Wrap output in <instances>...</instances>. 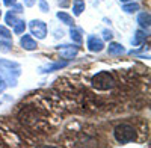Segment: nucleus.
<instances>
[{
  "instance_id": "1",
  "label": "nucleus",
  "mask_w": 151,
  "mask_h": 148,
  "mask_svg": "<svg viewBox=\"0 0 151 148\" xmlns=\"http://www.w3.org/2000/svg\"><path fill=\"white\" fill-rule=\"evenodd\" d=\"M21 74V68L18 62L0 59V77H2L8 86H17V77Z\"/></svg>"
},
{
  "instance_id": "2",
  "label": "nucleus",
  "mask_w": 151,
  "mask_h": 148,
  "mask_svg": "<svg viewBox=\"0 0 151 148\" xmlns=\"http://www.w3.org/2000/svg\"><path fill=\"white\" fill-rule=\"evenodd\" d=\"M113 136H115L118 144L125 145L129 142L136 141V130L130 124H119V126L115 127V130H113Z\"/></svg>"
},
{
  "instance_id": "3",
  "label": "nucleus",
  "mask_w": 151,
  "mask_h": 148,
  "mask_svg": "<svg viewBox=\"0 0 151 148\" xmlns=\"http://www.w3.org/2000/svg\"><path fill=\"white\" fill-rule=\"evenodd\" d=\"M91 83L98 91H107L115 86V79H113V76L109 71H100L92 77Z\"/></svg>"
},
{
  "instance_id": "4",
  "label": "nucleus",
  "mask_w": 151,
  "mask_h": 148,
  "mask_svg": "<svg viewBox=\"0 0 151 148\" xmlns=\"http://www.w3.org/2000/svg\"><path fill=\"white\" fill-rule=\"evenodd\" d=\"M29 27H30L32 35L35 36L36 40H44L47 36V26H45V23L41 21V20H32L30 24H29Z\"/></svg>"
},
{
  "instance_id": "5",
  "label": "nucleus",
  "mask_w": 151,
  "mask_h": 148,
  "mask_svg": "<svg viewBox=\"0 0 151 148\" xmlns=\"http://www.w3.org/2000/svg\"><path fill=\"white\" fill-rule=\"evenodd\" d=\"M88 48H89V52L100 53L104 48V42H103V40L97 38V36L89 35V36H88Z\"/></svg>"
},
{
  "instance_id": "6",
  "label": "nucleus",
  "mask_w": 151,
  "mask_h": 148,
  "mask_svg": "<svg viewBox=\"0 0 151 148\" xmlns=\"http://www.w3.org/2000/svg\"><path fill=\"white\" fill-rule=\"evenodd\" d=\"M20 44H21V47L24 48V50H27V52H32V50H36V48H38L36 41L33 40V36H30V35H23L21 40H20Z\"/></svg>"
},
{
  "instance_id": "7",
  "label": "nucleus",
  "mask_w": 151,
  "mask_h": 148,
  "mask_svg": "<svg viewBox=\"0 0 151 148\" xmlns=\"http://www.w3.org/2000/svg\"><path fill=\"white\" fill-rule=\"evenodd\" d=\"M58 50H59L60 56L70 59V57H74L76 55L79 53V47L77 45H59Z\"/></svg>"
},
{
  "instance_id": "8",
  "label": "nucleus",
  "mask_w": 151,
  "mask_h": 148,
  "mask_svg": "<svg viewBox=\"0 0 151 148\" xmlns=\"http://www.w3.org/2000/svg\"><path fill=\"white\" fill-rule=\"evenodd\" d=\"M68 65V62H55V64H50V65H44L40 68V73H53V71H58V70H62Z\"/></svg>"
},
{
  "instance_id": "9",
  "label": "nucleus",
  "mask_w": 151,
  "mask_h": 148,
  "mask_svg": "<svg viewBox=\"0 0 151 148\" xmlns=\"http://www.w3.org/2000/svg\"><path fill=\"white\" fill-rule=\"evenodd\" d=\"M107 52H109V55H112V56H119V55H124V53H125V48H124V45L119 44V42H110L109 47H107Z\"/></svg>"
},
{
  "instance_id": "10",
  "label": "nucleus",
  "mask_w": 151,
  "mask_h": 148,
  "mask_svg": "<svg viewBox=\"0 0 151 148\" xmlns=\"http://www.w3.org/2000/svg\"><path fill=\"white\" fill-rule=\"evenodd\" d=\"M137 23H139V26L145 30L150 29L151 26V17H150V12H141L139 15H137Z\"/></svg>"
},
{
  "instance_id": "11",
  "label": "nucleus",
  "mask_w": 151,
  "mask_h": 148,
  "mask_svg": "<svg viewBox=\"0 0 151 148\" xmlns=\"http://www.w3.org/2000/svg\"><path fill=\"white\" fill-rule=\"evenodd\" d=\"M56 17L60 20V23H64V24H67V26H73V27H74V18H73L70 14H67V12L59 11L58 14H56Z\"/></svg>"
},
{
  "instance_id": "12",
  "label": "nucleus",
  "mask_w": 151,
  "mask_h": 148,
  "mask_svg": "<svg viewBox=\"0 0 151 148\" xmlns=\"http://www.w3.org/2000/svg\"><path fill=\"white\" fill-rule=\"evenodd\" d=\"M85 11V0H74L73 2V14L76 17L82 15V12Z\"/></svg>"
},
{
  "instance_id": "13",
  "label": "nucleus",
  "mask_w": 151,
  "mask_h": 148,
  "mask_svg": "<svg viewBox=\"0 0 151 148\" xmlns=\"http://www.w3.org/2000/svg\"><path fill=\"white\" fill-rule=\"evenodd\" d=\"M145 38H147V35H145L144 30H136L133 40H132V44H133L134 47H137V45H141V44L145 41Z\"/></svg>"
},
{
  "instance_id": "14",
  "label": "nucleus",
  "mask_w": 151,
  "mask_h": 148,
  "mask_svg": "<svg viewBox=\"0 0 151 148\" xmlns=\"http://www.w3.org/2000/svg\"><path fill=\"white\" fill-rule=\"evenodd\" d=\"M122 11H125L127 14H134L136 11H139V5L134 3L133 0H132V2H127V3L122 5Z\"/></svg>"
},
{
  "instance_id": "15",
  "label": "nucleus",
  "mask_w": 151,
  "mask_h": 148,
  "mask_svg": "<svg viewBox=\"0 0 151 148\" xmlns=\"http://www.w3.org/2000/svg\"><path fill=\"white\" fill-rule=\"evenodd\" d=\"M0 41L12 42V35H11V32L5 26H0Z\"/></svg>"
},
{
  "instance_id": "16",
  "label": "nucleus",
  "mask_w": 151,
  "mask_h": 148,
  "mask_svg": "<svg viewBox=\"0 0 151 148\" xmlns=\"http://www.w3.org/2000/svg\"><path fill=\"white\" fill-rule=\"evenodd\" d=\"M5 21H6L8 26H14V24L18 21V18H17V12H14V11L11 9L8 14H6V17H5Z\"/></svg>"
},
{
  "instance_id": "17",
  "label": "nucleus",
  "mask_w": 151,
  "mask_h": 148,
  "mask_svg": "<svg viewBox=\"0 0 151 148\" xmlns=\"http://www.w3.org/2000/svg\"><path fill=\"white\" fill-rule=\"evenodd\" d=\"M12 27H14V33L15 35H21V33H24V30H26V21H24V20H18Z\"/></svg>"
},
{
  "instance_id": "18",
  "label": "nucleus",
  "mask_w": 151,
  "mask_h": 148,
  "mask_svg": "<svg viewBox=\"0 0 151 148\" xmlns=\"http://www.w3.org/2000/svg\"><path fill=\"white\" fill-rule=\"evenodd\" d=\"M70 36H71V40H73L74 42H77V44H82V42H83L82 33H80V30H77V29L71 27V30H70Z\"/></svg>"
},
{
  "instance_id": "19",
  "label": "nucleus",
  "mask_w": 151,
  "mask_h": 148,
  "mask_svg": "<svg viewBox=\"0 0 151 148\" xmlns=\"http://www.w3.org/2000/svg\"><path fill=\"white\" fill-rule=\"evenodd\" d=\"M11 47H12V42L0 41V52H2V53H8V52H11Z\"/></svg>"
},
{
  "instance_id": "20",
  "label": "nucleus",
  "mask_w": 151,
  "mask_h": 148,
  "mask_svg": "<svg viewBox=\"0 0 151 148\" xmlns=\"http://www.w3.org/2000/svg\"><path fill=\"white\" fill-rule=\"evenodd\" d=\"M38 3H40V9H41V12H48V3L45 2V0H40V2H38Z\"/></svg>"
},
{
  "instance_id": "21",
  "label": "nucleus",
  "mask_w": 151,
  "mask_h": 148,
  "mask_svg": "<svg viewBox=\"0 0 151 148\" xmlns=\"http://www.w3.org/2000/svg\"><path fill=\"white\" fill-rule=\"evenodd\" d=\"M112 38H113V33H112L110 30H107V29H106V30H103V40H106V41H110Z\"/></svg>"
},
{
  "instance_id": "22",
  "label": "nucleus",
  "mask_w": 151,
  "mask_h": 148,
  "mask_svg": "<svg viewBox=\"0 0 151 148\" xmlns=\"http://www.w3.org/2000/svg\"><path fill=\"white\" fill-rule=\"evenodd\" d=\"M6 88H8V85H6V82H5V80H3L2 77H0V94H2V92H3V91H5Z\"/></svg>"
},
{
  "instance_id": "23",
  "label": "nucleus",
  "mask_w": 151,
  "mask_h": 148,
  "mask_svg": "<svg viewBox=\"0 0 151 148\" xmlns=\"http://www.w3.org/2000/svg\"><path fill=\"white\" fill-rule=\"evenodd\" d=\"M23 3L24 6H27V8H32L35 3H36V0H23Z\"/></svg>"
},
{
  "instance_id": "24",
  "label": "nucleus",
  "mask_w": 151,
  "mask_h": 148,
  "mask_svg": "<svg viewBox=\"0 0 151 148\" xmlns=\"http://www.w3.org/2000/svg\"><path fill=\"white\" fill-rule=\"evenodd\" d=\"M3 3H5L6 6H12L14 3H17V0H3Z\"/></svg>"
},
{
  "instance_id": "25",
  "label": "nucleus",
  "mask_w": 151,
  "mask_h": 148,
  "mask_svg": "<svg viewBox=\"0 0 151 148\" xmlns=\"http://www.w3.org/2000/svg\"><path fill=\"white\" fill-rule=\"evenodd\" d=\"M59 5L60 6H67L68 5V0H59Z\"/></svg>"
},
{
  "instance_id": "26",
  "label": "nucleus",
  "mask_w": 151,
  "mask_h": 148,
  "mask_svg": "<svg viewBox=\"0 0 151 148\" xmlns=\"http://www.w3.org/2000/svg\"><path fill=\"white\" fill-rule=\"evenodd\" d=\"M119 2H122V3H127V2H132V0H119Z\"/></svg>"
},
{
  "instance_id": "27",
  "label": "nucleus",
  "mask_w": 151,
  "mask_h": 148,
  "mask_svg": "<svg viewBox=\"0 0 151 148\" xmlns=\"http://www.w3.org/2000/svg\"><path fill=\"white\" fill-rule=\"evenodd\" d=\"M0 18H2V12H0Z\"/></svg>"
}]
</instances>
